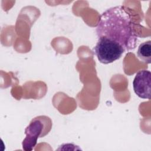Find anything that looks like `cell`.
<instances>
[{
	"label": "cell",
	"mask_w": 151,
	"mask_h": 151,
	"mask_svg": "<svg viewBox=\"0 0 151 151\" xmlns=\"http://www.w3.org/2000/svg\"><path fill=\"white\" fill-rule=\"evenodd\" d=\"M97 38L104 37L119 45L125 50L135 48L137 35L130 13L123 6L111 7L103 12L96 29Z\"/></svg>",
	"instance_id": "1"
},
{
	"label": "cell",
	"mask_w": 151,
	"mask_h": 151,
	"mask_svg": "<svg viewBox=\"0 0 151 151\" xmlns=\"http://www.w3.org/2000/svg\"><path fill=\"white\" fill-rule=\"evenodd\" d=\"M52 128V120L46 116H39L34 118L25 130V138L22 146L25 151H31L35 146L38 138L46 136Z\"/></svg>",
	"instance_id": "2"
},
{
	"label": "cell",
	"mask_w": 151,
	"mask_h": 151,
	"mask_svg": "<svg viewBox=\"0 0 151 151\" xmlns=\"http://www.w3.org/2000/svg\"><path fill=\"white\" fill-rule=\"evenodd\" d=\"M93 51L101 63L107 64L120 58L125 50L119 44L106 38L100 37Z\"/></svg>",
	"instance_id": "3"
},
{
	"label": "cell",
	"mask_w": 151,
	"mask_h": 151,
	"mask_svg": "<svg viewBox=\"0 0 151 151\" xmlns=\"http://www.w3.org/2000/svg\"><path fill=\"white\" fill-rule=\"evenodd\" d=\"M150 71L147 70L139 71L133 81V87L135 94L141 99H150Z\"/></svg>",
	"instance_id": "4"
},
{
	"label": "cell",
	"mask_w": 151,
	"mask_h": 151,
	"mask_svg": "<svg viewBox=\"0 0 151 151\" xmlns=\"http://www.w3.org/2000/svg\"><path fill=\"white\" fill-rule=\"evenodd\" d=\"M137 56L142 62L146 64L151 63V41L141 43L137 51Z\"/></svg>",
	"instance_id": "5"
}]
</instances>
